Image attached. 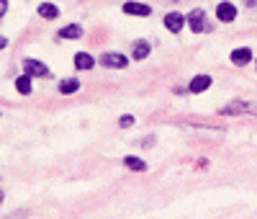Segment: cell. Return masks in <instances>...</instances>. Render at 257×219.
<instances>
[{
    "label": "cell",
    "mask_w": 257,
    "mask_h": 219,
    "mask_svg": "<svg viewBox=\"0 0 257 219\" xmlns=\"http://www.w3.org/2000/svg\"><path fill=\"white\" fill-rule=\"evenodd\" d=\"M23 70H26L29 78H49V67L44 65V62H39V60H26Z\"/></svg>",
    "instance_id": "1"
},
{
    "label": "cell",
    "mask_w": 257,
    "mask_h": 219,
    "mask_svg": "<svg viewBox=\"0 0 257 219\" xmlns=\"http://www.w3.org/2000/svg\"><path fill=\"white\" fill-rule=\"evenodd\" d=\"M124 162H126V168H131V170H144V160L134 158V155H126Z\"/></svg>",
    "instance_id": "15"
},
{
    "label": "cell",
    "mask_w": 257,
    "mask_h": 219,
    "mask_svg": "<svg viewBox=\"0 0 257 219\" xmlns=\"http://www.w3.org/2000/svg\"><path fill=\"white\" fill-rule=\"evenodd\" d=\"M124 13H128V16H149V5H142V3H126V5H124Z\"/></svg>",
    "instance_id": "8"
},
{
    "label": "cell",
    "mask_w": 257,
    "mask_h": 219,
    "mask_svg": "<svg viewBox=\"0 0 257 219\" xmlns=\"http://www.w3.org/2000/svg\"><path fill=\"white\" fill-rule=\"evenodd\" d=\"M0 204H3V188H0Z\"/></svg>",
    "instance_id": "21"
},
{
    "label": "cell",
    "mask_w": 257,
    "mask_h": 219,
    "mask_svg": "<svg viewBox=\"0 0 257 219\" xmlns=\"http://www.w3.org/2000/svg\"><path fill=\"white\" fill-rule=\"evenodd\" d=\"M190 29L196 31V34H201L206 29V18H203V11H193L190 13Z\"/></svg>",
    "instance_id": "7"
},
{
    "label": "cell",
    "mask_w": 257,
    "mask_h": 219,
    "mask_svg": "<svg viewBox=\"0 0 257 219\" xmlns=\"http://www.w3.org/2000/svg\"><path fill=\"white\" fill-rule=\"evenodd\" d=\"M80 88V83H77V80H62V83H59V90H62V93H75V90Z\"/></svg>",
    "instance_id": "16"
},
{
    "label": "cell",
    "mask_w": 257,
    "mask_h": 219,
    "mask_svg": "<svg viewBox=\"0 0 257 219\" xmlns=\"http://www.w3.org/2000/svg\"><path fill=\"white\" fill-rule=\"evenodd\" d=\"M216 16H219V21H234V16H237V8L232 5V3H219V8H216Z\"/></svg>",
    "instance_id": "3"
},
{
    "label": "cell",
    "mask_w": 257,
    "mask_h": 219,
    "mask_svg": "<svg viewBox=\"0 0 257 219\" xmlns=\"http://www.w3.org/2000/svg\"><path fill=\"white\" fill-rule=\"evenodd\" d=\"M93 65H95V60L90 57L88 52H77V54H75V67H77V70H90Z\"/></svg>",
    "instance_id": "6"
},
{
    "label": "cell",
    "mask_w": 257,
    "mask_h": 219,
    "mask_svg": "<svg viewBox=\"0 0 257 219\" xmlns=\"http://www.w3.org/2000/svg\"><path fill=\"white\" fill-rule=\"evenodd\" d=\"M39 13H41V18H57L59 16L57 5H52V3H41L39 5Z\"/></svg>",
    "instance_id": "13"
},
{
    "label": "cell",
    "mask_w": 257,
    "mask_h": 219,
    "mask_svg": "<svg viewBox=\"0 0 257 219\" xmlns=\"http://www.w3.org/2000/svg\"><path fill=\"white\" fill-rule=\"evenodd\" d=\"M16 88H18V93L29 96V93H31V78H29V75H21V78L16 80Z\"/></svg>",
    "instance_id": "12"
},
{
    "label": "cell",
    "mask_w": 257,
    "mask_h": 219,
    "mask_svg": "<svg viewBox=\"0 0 257 219\" xmlns=\"http://www.w3.org/2000/svg\"><path fill=\"white\" fill-rule=\"evenodd\" d=\"M250 60H252V52L247 49V47L234 49V52H232V62H234V65H247Z\"/></svg>",
    "instance_id": "9"
},
{
    "label": "cell",
    "mask_w": 257,
    "mask_h": 219,
    "mask_svg": "<svg viewBox=\"0 0 257 219\" xmlns=\"http://www.w3.org/2000/svg\"><path fill=\"white\" fill-rule=\"evenodd\" d=\"M23 217H26V212H18V214H11L8 219H23Z\"/></svg>",
    "instance_id": "18"
},
{
    "label": "cell",
    "mask_w": 257,
    "mask_h": 219,
    "mask_svg": "<svg viewBox=\"0 0 257 219\" xmlns=\"http://www.w3.org/2000/svg\"><path fill=\"white\" fill-rule=\"evenodd\" d=\"M5 44H8V41L3 39V36H0V49H3V47H5Z\"/></svg>",
    "instance_id": "20"
},
{
    "label": "cell",
    "mask_w": 257,
    "mask_h": 219,
    "mask_svg": "<svg viewBox=\"0 0 257 219\" xmlns=\"http://www.w3.org/2000/svg\"><path fill=\"white\" fill-rule=\"evenodd\" d=\"M134 124V116H124L121 119V126H124V129H126V126H131Z\"/></svg>",
    "instance_id": "17"
},
{
    "label": "cell",
    "mask_w": 257,
    "mask_h": 219,
    "mask_svg": "<svg viewBox=\"0 0 257 219\" xmlns=\"http://www.w3.org/2000/svg\"><path fill=\"white\" fill-rule=\"evenodd\" d=\"M244 3H247V5H252V3H255V0H244Z\"/></svg>",
    "instance_id": "22"
},
{
    "label": "cell",
    "mask_w": 257,
    "mask_h": 219,
    "mask_svg": "<svg viewBox=\"0 0 257 219\" xmlns=\"http://www.w3.org/2000/svg\"><path fill=\"white\" fill-rule=\"evenodd\" d=\"M100 62H103L106 67H126V57L124 54H116V52H108L100 57Z\"/></svg>",
    "instance_id": "2"
},
{
    "label": "cell",
    "mask_w": 257,
    "mask_h": 219,
    "mask_svg": "<svg viewBox=\"0 0 257 219\" xmlns=\"http://www.w3.org/2000/svg\"><path fill=\"white\" fill-rule=\"evenodd\" d=\"M3 13H5V0H0V18H3Z\"/></svg>",
    "instance_id": "19"
},
{
    "label": "cell",
    "mask_w": 257,
    "mask_h": 219,
    "mask_svg": "<svg viewBox=\"0 0 257 219\" xmlns=\"http://www.w3.org/2000/svg\"><path fill=\"white\" fill-rule=\"evenodd\" d=\"M147 54H149V44H147V41H136L134 44V60H144Z\"/></svg>",
    "instance_id": "14"
},
{
    "label": "cell",
    "mask_w": 257,
    "mask_h": 219,
    "mask_svg": "<svg viewBox=\"0 0 257 219\" xmlns=\"http://www.w3.org/2000/svg\"><path fill=\"white\" fill-rule=\"evenodd\" d=\"M244 111H250V103L234 101V103H229L226 108H221V116H232V114H244Z\"/></svg>",
    "instance_id": "10"
},
{
    "label": "cell",
    "mask_w": 257,
    "mask_h": 219,
    "mask_svg": "<svg viewBox=\"0 0 257 219\" xmlns=\"http://www.w3.org/2000/svg\"><path fill=\"white\" fill-rule=\"evenodd\" d=\"M165 26H167L170 31L180 34V31H183V26H185V18H183L180 13H167V18H165Z\"/></svg>",
    "instance_id": "4"
},
{
    "label": "cell",
    "mask_w": 257,
    "mask_h": 219,
    "mask_svg": "<svg viewBox=\"0 0 257 219\" xmlns=\"http://www.w3.org/2000/svg\"><path fill=\"white\" fill-rule=\"evenodd\" d=\"M59 36H62V39H80V36H82V29H80L77 23H72V26H64V29L59 31Z\"/></svg>",
    "instance_id": "11"
},
{
    "label": "cell",
    "mask_w": 257,
    "mask_h": 219,
    "mask_svg": "<svg viewBox=\"0 0 257 219\" xmlns=\"http://www.w3.org/2000/svg\"><path fill=\"white\" fill-rule=\"evenodd\" d=\"M211 85V78L208 75H196L190 80V93H203V90Z\"/></svg>",
    "instance_id": "5"
}]
</instances>
